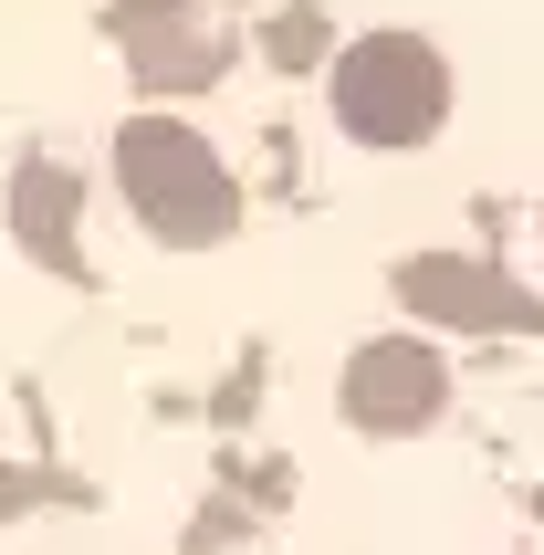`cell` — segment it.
<instances>
[{"instance_id": "cell-1", "label": "cell", "mask_w": 544, "mask_h": 555, "mask_svg": "<svg viewBox=\"0 0 544 555\" xmlns=\"http://www.w3.org/2000/svg\"><path fill=\"white\" fill-rule=\"evenodd\" d=\"M116 179H126V199H137V220H147L157 242H179V251L220 242L231 210H242V199H231V168L199 147V126H168V116H137L116 137Z\"/></svg>"}, {"instance_id": "cell-2", "label": "cell", "mask_w": 544, "mask_h": 555, "mask_svg": "<svg viewBox=\"0 0 544 555\" xmlns=\"http://www.w3.org/2000/svg\"><path fill=\"white\" fill-rule=\"evenodd\" d=\"M335 116L357 126L366 147H419L451 116V74H440V53L419 31H366L357 53L335 63Z\"/></svg>"}, {"instance_id": "cell-3", "label": "cell", "mask_w": 544, "mask_h": 555, "mask_svg": "<svg viewBox=\"0 0 544 555\" xmlns=\"http://www.w3.org/2000/svg\"><path fill=\"white\" fill-rule=\"evenodd\" d=\"M398 305L429 314V325H471V336H503V325H534V294L514 273H492V262H461V251H419V262H398Z\"/></svg>"}, {"instance_id": "cell-4", "label": "cell", "mask_w": 544, "mask_h": 555, "mask_svg": "<svg viewBox=\"0 0 544 555\" xmlns=\"http://www.w3.org/2000/svg\"><path fill=\"white\" fill-rule=\"evenodd\" d=\"M440 399H451V367L419 336H366L346 357V420L357 430H419V420H440Z\"/></svg>"}, {"instance_id": "cell-5", "label": "cell", "mask_w": 544, "mask_h": 555, "mask_svg": "<svg viewBox=\"0 0 544 555\" xmlns=\"http://www.w3.org/2000/svg\"><path fill=\"white\" fill-rule=\"evenodd\" d=\"M116 42H126V63H137L147 85H168V94L220 85V63H231V42H220L189 0H126V11H116Z\"/></svg>"}, {"instance_id": "cell-6", "label": "cell", "mask_w": 544, "mask_h": 555, "mask_svg": "<svg viewBox=\"0 0 544 555\" xmlns=\"http://www.w3.org/2000/svg\"><path fill=\"white\" fill-rule=\"evenodd\" d=\"M11 199H22V242L42 251V262H53V273H85V242H74V199H85V189H74V168H53V157H31L22 179H11Z\"/></svg>"}, {"instance_id": "cell-7", "label": "cell", "mask_w": 544, "mask_h": 555, "mask_svg": "<svg viewBox=\"0 0 544 555\" xmlns=\"http://www.w3.org/2000/svg\"><path fill=\"white\" fill-rule=\"evenodd\" d=\"M314 42H325V31H314V11H283V31H272V63H314Z\"/></svg>"}, {"instance_id": "cell-8", "label": "cell", "mask_w": 544, "mask_h": 555, "mask_svg": "<svg viewBox=\"0 0 544 555\" xmlns=\"http://www.w3.org/2000/svg\"><path fill=\"white\" fill-rule=\"evenodd\" d=\"M534 514H544V493H534Z\"/></svg>"}]
</instances>
